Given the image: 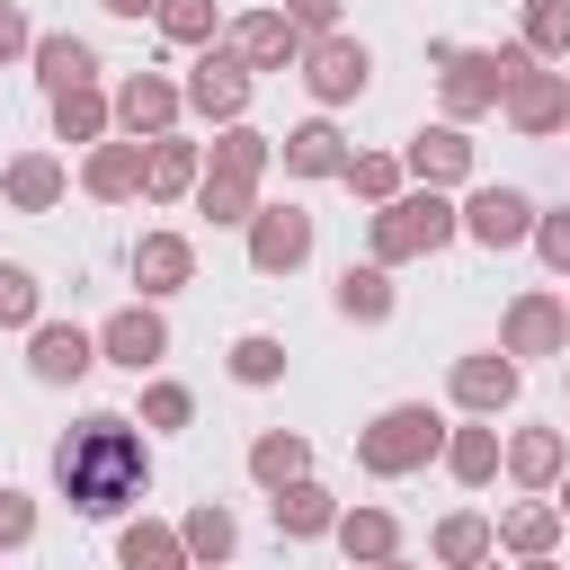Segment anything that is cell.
<instances>
[{
	"instance_id": "obj_1",
	"label": "cell",
	"mask_w": 570,
	"mask_h": 570,
	"mask_svg": "<svg viewBox=\"0 0 570 570\" xmlns=\"http://www.w3.org/2000/svg\"><path fill=\"white\" fill-rule=\"evenodd\" d=\"M53 490L71 517L89 525H125L134 499L151 490V428L125 419V410H89L80 428L53 436Z\"/></svg>"
},
{
	"instance_id": "obj_2",
	"label": "cell",
	"mask_w": 570,
	"mask_h": 570,
	"mask_svg": "<svg viewBox=\"0 0 570 570\" xmlns=\"http://www.w3.org/2000/svg\"><path fill=\"white\" fill-rule=\"evenodd\" d=\"M445 436H454L445 410H428V401H383V410L356 428V472H374V481H410V472L445 463Z\"/></svg>"
},
{
	"instance_id": "obj_3",
	"label": "cell",
	"mask_w": 570,
	"mask_h": 570,
	"mask_svg": "<svg viewBox=\"0 0 570 570\" xmlns=\"http://www.w3.org/2000/svg\"><path fill=\"white\" fill-rule=\"evenodd\" d=\"M534 53L508 36V45H428V71H436V98H445V125H472V116H490L499 98H508V80L525 71Z\"/></svg>"
},
{
	"instance_id": "obj_4",
	"label": "cell",
	"mask_w": 570,
	"mask_h": 570,
	"mask_svg": "<svg viewBox=\"0 0 570 570\" xmlns=\"http://www.w3.org/2000/svg\"><path fill=\"white\" fill-rule=\"evenodd\" d=\"M445 240H463V205H454V196H436V187H401L383 214H365V258H374V267L436 258Z\"/></svg>"
},
{
	"instance_id": "obj_5",
	"label": "cell",
	"mask_w": 570,
	"mask_h": 570,
	"mask_svg": "<svg viewBox=\"0 0 570 570\" xmlns=\"http://www.w3.org/2000/svg\"><path fill=\"white\" fill-rule=\"evenodd\" d=\"M178 89H187V116H205V125L223 134V125H240V116H249L258 71H249L232 45H205V53H187V80H178Z\"/></svg>"
},
{
	"instance_id": "obj_6",
	"label": "cell",
	"mask_w": 570,
	"mask_h": 570,
	"mask_svg": "<svg viewBox=\"0 0 570 570\" xmlns=\"http://www.w3.org/2000/svg\"><path fill=\"white\" fill-rule=\"evenodd\" d=\"M303 89H312V107L330 116V107H356L365 89H374V53H365V36H312L303 45Z\"/></svg>"
},
{
	"instance_id": "obj_7",
	"label": "cell",
	"mask_w": 570,
	"mask_h": 570,
	"mask_svg": "<svg viewBox=\"0 0 570 570\" xmlns=\"http://www.w3.org/2000/svg\"><path fill=\"white\" fill-rule=\"evenodd\" d=\"M499 356H570V303L552 294V285H525V294H508V312H499Z\"/></svg>"
},
{
	"instance_id": "obj_8",
	"label": "cell",
	"mask_w": 570,
	"mask_h": 570,
	"mask_svg": "<svg viewBox=\"0 0 570 570\" xmlns=\"http://www.w3.org/2000/svg\"><path fill=\"white\" fill-rule=\"evenodd\" d=\"M240 240H249V267H258V276H303V267H312V240H321V223H312V214L285 196V205H258Z\"/></svg>"
},
{
	"instance_id": "obj_9",
	"label": "cell",
	"mask_w": 570,
	"mask_h": 570,
	"mask_svg": "<svg viewBox=\"0 0 570 570\" xmlns=\"http://www.w3.org/2000/svg\"><path fill=\"white\" fill-rule=\"evenodd\" d=\"M517 392H525V365L499 356V347H472V356L445 365V401L463 419H499V410H517Z\"/></svg>"
},
{
	"instance_id": "obj_10",
	"label": "cell",
	"mask_w": 570,
	"mask_h": 570,
	"mask_svg": "<svg viewBox=\"0 0 570 570\" xmlns=\"http://www.w3.org/2000/svg\"><path fill=\"white\" fill-rule=\"evenodd\" d=\"M499 116H508L525 142H552V134H570V71H561V62H525V71L508 80Z\"/></svg>"
},
{
	"instance_id": "obj_11",
	"label": "cell",
	"mask_w": 570,
	"mask_h": 570,
	"mask_svg": "<svg viewBox=\"0 0 570 570\" xmlns=\"http://www.w3.org/2000/svg\"><path fill=\"white\" fill-rule=\"evenodd\" d=\"M107 98H116V134H125V142H160V134H178V116H187V89H178L169 71H125Z\"/></svg>"
},
{
	"instance_id": "obj_12",
	"label": "cell",
	"mask_w": 570,
	"mask_h": 570,
	"mask_svg": "<svg viewBox=\"0 0 570 570\" xmlns=\"http://www.w3.org/2000/svg\"><path fill=\"white\" fill-rule=\"evenodd\" d=\"M534 214H543V205H534L525 187H508V178H499V187H472V196H463V240L490 249V258H499V249H525V240H534Z\"/></svg>"
},
{
	"instance_id": "obj_13",
	"label": "cell",
	"mask_w": 570,
	"mask_h": 570,
	"mask_svg": "<svg viewBox=\"0 0 570 570\" xmlns=\"http://www.w3.org/2000/svg\"><path fill=\"white\" fill-rule=\"evenodd\" d=\"M160 356H169V321H160V303H125V312L98 321V365L160 374Z\"/></svg>"
},
{
	"instance_id": "obj_14",
	"label": "cell",
	"mask_w": 570,
	"mask_h": 570,
	"mask_svg": "<svg viewBox=\"0 0 570 570\" xmlns=\"http://www.w3.org/2000/svg\"><path fill=\"white\" fill-rule=\"evenodd\" d=\"M223 45H232L249 71H303V45H312V36H303L285 9H240V18L223 27Z\"/></svg>"
},
{
	"instance_id": "obj_15",
	"label": "cell",
	"mask_w": 570,
	"mask_h": 570,
	"mask_svg": "<svg viewBox=\"0 0 570 570\" xmlns=\"http://www.w3.org/2000/svg\"><path fill=\"white\" fill-rule=\"evenodd\" d=\"M401 169H410V187H436V196H445V187H472V134L436 116V125H419V134L401 142Z\"/></svg>"
},
{
	"instance_id": "obj_16",
	"label": "cell",
	"mask_w": 570,
	"mask_h": 570,
	"mask_svg": "<svg viewBox=\"0 0 570 570\" xmlns=\"http://www.w3.org/2000/svg\"><path fill=\"white\" fill-rule=\"evenodd\" d=\"M71 196V160L62 151H9L0 160V205L9 214H53Z\"/></svg>"
},
{
	"instance_id": "obj_17",
	"label": "cell",
	"mask_w": 570,
	"mask_h": 570,
	"mask_svg": "<svg viewBox=\"0 0 570 570\" xmlns=\"http://www.w3.org/2000/svg\"><path fill=\"white\" fill-rule=\"evenodd\" d=\"M125 267H134V285H142L134 303H169V294L196 285V240H187V232H142Z\"/></svg>"
},
{
	"instance_id": "obj_18",
	"label": "cell",
	"mask_w": 570,
	"mask_h": 570,
	"mask_svg": "<svg viewBox=\"0 0 570 570\" xmlns=\"http://www.w3.org/2000/svg\"><path fill=\"white\" fill-rule=\"evenodd\" d=\"M89 365H98V330H80V321H36V330H27V374H36V383L62 392V383H80Z\"/></svg>"
},
{
	"instance_id": "obj_19",
	"label": "cell",
	"mask_w": 570,
	"mask_h": 570,
	"mask_svg": "<svg viewBox=\"0 0 570 570\" xmlns=\"http://www.w3.org/2000/svg\"><path fill=\"white\" fill-rule=\"evenodd\" d=\"M276 160H285V178H347L356 142H347L330 116H303V125H285V134H276Z\"/></svg>"
},
{
	"instance_id": "obj_20",
	"label": "cell",
	"mask_w": 570,
	"mask_h": 570,
	"mask_svg": "<svg viewBox=\"0 0 570 570\" xmlns=\"http://www.w3.org/2000/svg\"><path fill=\"white\" fill-rule=\"evenodd\" d=\"M428 561H436V570H490V561H499V517L445 508V517L428 525Z\"/></svg>"
},
{
	"instance_id": "obj_21",
	"label": "cell",
	"mask_w": 570,
	"mask_h": 570,
	"mask_svg": "<svg viewBox=\"0 0 570 570\" xmlns=\"http://www.w3.org/2000/svg\"><path fill=\"white\" fill-rule=\"evenodd\" d=\"M561 472H570V436L561 428H508V481L525 499H552Z\"/></svg>"
},
{
	"instance_id": "obj_22",
	"label": "cell",
	"mask_w": 570,
	"mask_h": 570,
	"mask_svg": "<svg viewBox=\"0 0 570 570\" xmlns=\"http://www.w3.org/2000/svg\"><path fill=\"white\" fill-rule=\"evenodd\" d=\"M80 196H89V205H134V196H142V142L107 134L98 151H80Z\"/></svg>"
},
{
	"instance_id": "obj_23",
	"label": "cell",
	"mask_w": 570,
	"mask_h": 570,
	"mask_svg": "<svg viewBox=\"0 0 570 570\" xmlns=\"http://www.w3.org/2000/svg\"><path fill=\"white\" fill-rule=\"evenodd\" d=\"M196 178H205V142H187V134H160V142H142V196H151V205H178V196H196Z\"/></svg>"
},
{
	"instance_id": "obj_24",
	"label": "cell",
	"mask_w": 570,
	"mask_h": 570,
	"mask_svg": "<svg viewBox=\"0 0 570 570\" xmlns=\"http://www.w3.org/2000/svg\"><path fill=\"white\" fill-rule=\"evenodd\" d=\"M392 303H401V285H392V267H374V258H365V267L347 258V267H338V285H330V312H338V321H356V330H383V321H392Z\"/></svg>"
},
{
	"instance_id": "obj_25",
	"label": "cell",
	"mask_w": 570,
	"mask_h": 570,
	"mask_svg": "<svg viewBox=\"0 0 570 570\" xmlns=\"http://www.w3.org/2000/svg\"><path fill=\"white\" fill-rule=\"evenodd\" d=\"M240 463H249V481H258V490L276 499V490H294V481H312V436H303V428H258Z\"/></svg>"
},
{
	"instance_id": "obj_26",
	"label": "cell",
	"mask_w": 570,
	"mask_h": 570,
	"mask_svg": "<svg viewBox=\"0 0 570 570\" xmlns=\"http://www.w3.org/2000/svg\"><path fill=\"white\" fill-rule=\"evenodd\" d=\"M267 517H276V534H285V543H321V534H338V517H347V508H338V490H330V481H294V490H276V499H267Z\"/></svg>"
},
{
	"instance_id": "obj_27",
	"label": "cell",
	"mask_w": 570,
	"mask_h": 570,
	"mask_svg": "<svg viewBox=\"0 0 570 570\" xmlns=\"http://www.w3.org/2000/svg\"><path fill=\"white\" fill-rule=\"evenodd\" d=\"M258 187H267V178H249V169H214V160H205V178H196V214H205L214 232H249V214L267 205Z\"/></svg>"
},
{
	"instance_id": "obj_28",
	"label": "cell",
	"mask_w": 570,
	"mask_h": 570,
	"mask_svg": "<svg viewBox=\"0 0 570 570\" xmlns=\"http://www.w3.org/2000/svg\"><path fill=\"white\" fill-rule=\"evenodd\" d=\"M445 472H454L463 490H490V481L508 472V436H499V419H463V428L445 436Z\"/></svg>"
},
{
	"instance_id": "obj_29",
	"label": "cell",
	"mask_w": 570,
	"mask_h": 570,
	"mask_svg": "<svg viewBox=\"0 0 570 570\" xmlns=\"http://www.w3.org/2000/svg\"><path fill=\"white\" fill-rule=\"evenodd\" d=\"M561 534H570V525H561L552 499H517V508H499V552H508V561H552Z\"/></svg>"
},
{
	"instance_id": "obj_30",
	"label": "cell",
	"mask_w": 570,
	"mask_h": 570,
	"mask_svg": "<svg viewBox=\"0 0 570 570\" xmlns=\"http://www.w3.org/2000/svg\"><path fill=\"white\" fill-rule=\"evenodd\" d=\"M178 543H187L196 570H232V552H240V517H232L223 499H196V508L178 517Z\"/></svg>"
},
{
	"instance_id": "obj_31",
	"label": "cell",
	"mask_w": 570,
	"mask_h": 570,
	"mask_svg": "<svg viewBox=\"0 0 570 570\" xmlns=\"http://www.w3.org/2000/svg\"><path fill=\"white\" fill-rule=\"evenodd\" d=\"M27 62H36V89H45V98H62V89H89V80H98V45H89V36H36V53H27Z\"/></svg>"
},
{
	"instance_id": "obj_32",
	"label": "cell",
	"mask_w": 570,
	"mask_h": 570,
	"mask_svg": "<svg viewBox=\"0 0 570 570\" xmlns=\"http://www.w3.org/2000/svg\"><path fill=\"white\" fill-rule=\"evenodd\" d=\"M107 134H116V98H107L98 80H89V89H62V98H53V142H71V151H98Z\"/></svg>"
},
{
	"instance_id": "obj_33",
	"label": "cell",
	"mask_w": 570,
	"mask_h": 570,
	"mask_svg": "<svg viewBox=\"0 0 570 570\" xmlns=\"http://www.w3.org/2000/svg\"><path fill=\"white\" fill-rule=\"evenodd\" d=\"M116 570H196V561H187L178 525H160V517H125V525H116Z\"/></svg>"
},
{
	"instance_id": "obj_34",
	"label": "cell",
	"mask_w": 570,
	"mask_h": 570,
	"mask_svg": "<svg viewBox=\"0 0 570 570\" xmlns=\"http://www.w3.org/2000/svg\"><path fill=\"white\" fill-rule=\"evenodd\" d=\"M330 543H338L356 570H374V561H392V552H401V517L365 499V508H347V517H338V534H330Z\"/></svg>"
},
{
	"instance_id": "obj_35",
	"label": "cell",
	"mask_w": 570,
	"mask_h": 570,
	"mask_svg": "<svg viewBox=\"0 0 570 570\" xmlns=\"http://www.w3.org/2000/svg\"><path fill=\"white\" fill-rule=\"evenodd\" d=\"M151 27H160V45L205 53V45H223V27H232V18H223L214 0H160V18H151Z\"/></svg>"
},
{
	"instance_id": "obj_36",
	"label": "cell",
	"mask_w": 570,
	"mask_h": 570,
	"mask_svg": "<svg viewBox=\"0 0 570 570\" xmlns=\"http://www.w3.org/2000/svg\"><path fill=\"white\" fill-rule=\"evenodd\" d=\"M517 45H525L534 62H561V71H570V0H525V9H517Z\"/></svg>"
},
{
	"instance_id": "obj_37",
	"label": "cell",
	"mask_w": 570,
	"mask_h": 570,
	"mask_svg": "<svg viewBox=\"0 0 570 570\" xmlns=\"http://www.w3.org/2000/svg\"><path fill=\"white\" fill-rule=\"evenodd\" d=\"M223 365H232L240 392H267V383H285V338H276V330H240Z\"/></svg>"
},
{
	"instance_id": "obj_38",
	"label": "cell",
	"mask_w": 570,
	"mask_h": 570,
	"mask_svg": "<svg viewBox=\"0 0 570 570\" xmlns=\"http://www.w3.org/2000/svg\"><path fill=\"white\" fill-rule=\"evenodd\" d=\"M338 187H347V196H356V205H374V214H383V205H392V196H401V187H410V169H401V151H356V160H347V178H338Z\"/></svg>"
},
{
	"instance_id": "obj_39",
	"label": "cell",
	"mask_w": 570,
	"mask_h": 570,
	"mask_svg": "<svg viewBox=\"0 0 570 570\" xmlns=\"http://www.w3.org/2000/svg\"><path fill=\"white\" fill-rule=\"evenodd\" d=\"M151 436H178V428H196V392L178 383V374H142V410H134Z\"/></svg>"
},
{
	"instance_id": "obj_40",
	"label": "cell",
	"mask_w": 570,
	"mask_h": 570,
	"mask_svg": "<svg viewBox=\"0 0 570 570\" xmlns=\"http://www.w3.org/2000/svg\"><path fill=\"white\" fill-rule=\"evenodd\" d=\"M36 321H45V285H36V267L0 258V330H36Z\"/></svg>"
},
{
	"instance_id": "obj_41",
	"label": "cell",
	"mask_w": 570,
	"mask_h": 570,
	"mask_svg": "<svg viewBox=\"0 0 570 570\" xmlns=\"http://www.w3.org/2000/svg\"><path fill=\"white\" fill-rule=\"evenodd\" d=\"M525 249H534V258H543L552 276H570V205H543V214H534V240H525Z\"/></svg>"
},
{
	"instance_id": "obj_42",
	"label": "cell",
	"mask_w": 570,
	"mask_h": 570,
	"mask_svg": "<svg viewBox=\"0 0 570 570\" xmlns=\"http://www.w3.org/2000/svg\"><path fill=\"white\" fill-rule=\"evenodd\" d=\"M36 543V499L18 481H0V552H27Z\"/></svg>"
},
{
	"instance_id": "obj_43",
	"label": "cell",
	"mask_w": 570,
	"mask_h": 570,
	"mask_svg": "<svg viewBox=\"0 0 570 570\" xmlns=\"http://www.w3.org/2000/svg\"><path fill=\"white\" fill-rule=\"evenodd\" d=\"M27 53H36V27H27V9H18V0H0V71H9V62H27Z\"/></svg>"
},
{
	"instance_id": "obj_44",
	"label": "cell",
	"mask_w": 570,
	"mask_h": 570,
	"mask_svg": "<svg viewBox=\"0 0 570 570\" xmlns=\"http://www.w3.org/2000/svg\"><path fill=\"white\" fill-rule=\"evenodd\" d=\"M276 9H285L303 36H338V9H347V0H276Z\"/></svg>"
},
{
	"instance_id": "obj_45",
	"label": "cell",
	"mask_w": 570,
	"mask_h": 570,
	"mask_svg": "<svg viewBox=\"0 0 570 570\" xmlns=\"http://www.w3.org/2000/svg\"><path fill=\"white\" fill-rule=\"evenodd\" d=\"M107 18H160V0H98Z\"/></svg>"
},
{
	"instance_id": "obj_46",
	"label": "cell",
	"mask_w": 570,
	"mask_h": 570,
	"mask_svg": "<svg viewBox=\"0 0 570 570\" xmlns=\"http://www.w3.org/2000/svg\"><path fill=\"white\" fill-rule=\"evenodd\" d=\"M552 508H561V525H570V472H561V490H552Z\"/></svg>"
},
{
	"instance_id": "obj_47",
	"label": "cell",
	"mask_w": 570,
	"mask_h": 570,
	"mask_svg": "<svg viewBox=\"0 0 570 570\" xmlns=\"http://www.w3.org/2000/svg\"><path fill=\"white\" fill-rule=\"evenodd\" d=\"M374 570H419V561H401V552H392V561H374Z\"/></svg>"
},
{
	"instance_id": "obj_48",
	"label": "cell",
	"mask_w": 570,
	"mask_h": 570,
	"mask_svg": "<svg viewBox=\"0 0 570 570\" xmlns=\"http://www.w3.org/2000/svg\"><path fill=\"white\" fill-rule=\"evenodd\" d=\"M517 570H561V561H517Z\"/></svg>"
},
{
	"instance_id": "obj_49",
	"label": "cell",
	"mask_w": 570,
	"mask_h": 570,
	"mask_svg": "<svg viewBox=\"0 0 570 570\" xmlns=\"http://www.w3.org/2000/svg\"><path fill=\"white\" fill-rule=\"evenodd\" d=\"M561 383H570V365H561Z\"/></svg>"
},
{
	"instance_id": "obj_50",
	"label": "cell",
	"mask_w": 570,
	"mask_h": 570,
	"mask_svg": "<svg viewBox=\"0 0 570 570\" xmlns=\"http://www.w3.org/2000/svg\"><path fill=\"white\" fill-rule=\"evenodd\" d=\"M561 303H570V285H561Z\"/></svg>"
}]
</instances>
